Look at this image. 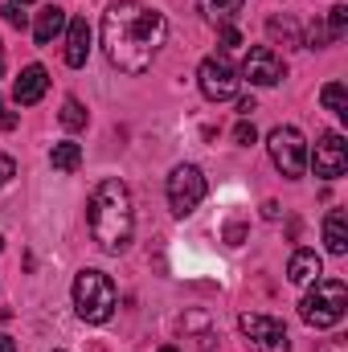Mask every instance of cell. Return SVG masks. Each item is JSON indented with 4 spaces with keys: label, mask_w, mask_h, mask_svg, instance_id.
<instances>
[{
    "label": "cell",
    "mask_w": 348,
    "mask_h": 352,
    "mask_svg": "<svg viewBox=\"0 0 348 352\" xmlns=\"http://www.w3.org/2000/svg\"><path fill=\"white\" fill-rule=\"evenodd\" d=\"M87 226L98 242V250L107 254H123L131 246V234H135V205H131V192L119 176H107L94 184L87 201Z\"/></svg>",
    "instance_id": "cell-2"
},
{
    "label": "cell",
    "mask_w": 348,
    "mask_h": 352,
    "mask_svg": "<svg viewBox=\"0 0 348 352\" xmlns=\"http://www.w3.org/2000/svg\"><path fill=\"white\" fill-rule=\"evenodd\" d=\"M164 41H168V16L140 0H115L102 12V54L123 74H144Z\"/></svg>",
    "instance_id": "cell-1"
},
{
    "label": "cell",
    "mask_w": 348,
    "mask_h": 352,
    "mask_svg": "<svg viewBox=\"0 0 348 352\" xmlns=\"http://www.w3.org/2000/svg\"><path fill=\"white\" fill-rule=\"evenodd\" d=\"M90 58V25L83 16H74V21H66V66H87Z\"/></svg>",
    "instance_id": "cell-12"
},
{
    "label": "cell",
    "mask_w": 348,
    "mask_h": 352,
    "mask_svg": "<svg viewBox=\"0 0 348 352\" xmlns=\"http://www.w3.org/2000/svg\"><path fill=\"white\" fill-rule=\"evenodd\" d=\"M242 238H246V226H242V221H230V226H226V242H230V246H242Z\"/></svg>",
    "instance_id": "cell-26"
},
{
    "label": "cell",
    "mask_w": 348,
    "mask_h": 352,
    "mask_svg": "<svg viewBox=\"0 0 348 352\" xmlns=\"http://www.w3.org/2000/svg\"><path fill=\"white\" fill-rule=\"evenodd\" d=\"M160 352H180V349H173V344H164V349H160Z\"/></svg>",
    "instance_id": "cell-34"
},
{
    "label": "cell",
    "mask_w": 348,
    "mask_h": 352,
    "mask_svg": "<svg viewBox=\"0 0 348 352\" xmlns=\"http://www.w3.org/2000/svg\"><path fill=\"white\" fill-rule=\"evenodd\" d=\"M74 311L87 324H107L115 316V283L102 270H78V278H74Z\"/></svg>",
    "instance_id": "cell-4"
},
{
    "label": "cell",
    "mask_w": 348,
    "mask_h": 352,
    "mask_svg": "<svg viewBox=\"0 0 348 352\" xmlns=\"http://www.w3.org/2000/svg\"><path fill=\"white\" fill-rule=\"evenodd\" d=\"M50 164H54L58 173H74V168L83 164V148H78V144H70V140H62V144H54Z\"/></svg>",
    "instance_id": "cell-17"
},
{
    "label": "cell",
    "mask_w": 348,
    "mask_h": 352,
    "mask_svg": "<svg viewBox=\"0 0 348 352\" xmlns=\"http://www.w3.org/2000/svg\"><path fill=\"white\" fill-rule=\"evenodd\" d=\"M8 4H17V8H25V4H33V0H8Z\"/></svg>",
    "instance_id": "cell-33"
},
{
    "label": "cell",
    "mask_w": 348,
    "mask_h": 352,
    "mask_svg": "<svg viewBox=\"0 0 348 352\" xmlns=\"http://www.w3.org/2000/svg\"><path fill=\"white\" fill-rule=\"evenodd\" d=\"M45 90H50V70L33 62V66H25L21 78L12 82V98H17V107H33V102H41Z\"/></svg>",
    "instance_id": "cell-11"
},
{
    "label": "cell",
    "mask_w": 348,
    "mask_h": 352,
    "mask_svg": "<svg viewBox=\"0 0 348 352\" xmlns=\"http://www.w3.org/2000/svg\"><path fill=\"white\" fill-rule=\"evenodd\" d=\"M234 140H238V144H242V148H250V144H254V140H259V131H254V123H250V119H242V123H238V127H234Z\"/></svg>",
    "instance_id": "cell-23"
},
{
    "label": "cell",
    "mask_w": 348,
    "mask_h": 352,
    "mask_svg": "<svg viewBox=\"0 0 348 352\" xmlns=\"http://www.w3.org/2000/svg\"><path fill=\"white\" fill-rule=\"evenodd\" d=\"M320 102H324L332 115H340V119H345V115H348V90H345V82H328V87L320 90Z\"/></svg>",
    "instance_id": "cell-18"
},
{
    "label": "cell",
    "mask_w": 348,
    "mask_h": 352,
    "mask_svg": "<svg viewBox=\"0 0 348 352\" xmlns=\"http://www.w3.org/2000/svg\"><path fill=\"white\" fill-rule=\"evenodd\" d=\"M0 115H4V102H0Z\"/></svg>",
    "instance_id": "cell-36"
},
{
    "label": "cell",
    "mask_w": 348,
    "mask_h": 352,
    "mask_svg": "<svg viewBox=\"0 0 348 352\" xmlns=\"http://www.w3.org/2000/svg\"><path fill=\"white\" fill-rule=\"evenodd\" d=\"M324 246H328V254H336V258L348 254V217H345V209H332V213L324 217Z\"/></svg>",
    "instance_id": "cell-15"
},
{
    "label": "cell",
    "mask_w": 348,
    "mask_h": 352,
    "mask_svg": "<svg viewBox=\"0 0 348 352\" xmlns=\"http://www.w3.org/2000/svg\"><path fill=\"white\" fill-rule=\"evenodd\" d=\"M164 192H168V209H173L176 217H188L205 201V176H201L197 164H176L173 173H168Z\"/></svg>",
    "instance_id": "cell-6"
},
{
    "label": "cell",
    "mask_w": 348,
    "mask_h": 352,
    "mask_svg": "<svg viewBox=\"0 0 348 352\" xmlns=\"http://www.w3.org/2000/svg\"><path fill=\"white\" fill-rule=\"evenodd\" d=\"M266 33H270V37H283L287 45H303V37H299V25H295V21H279V16H274V21L266 25Z\"/></svg>",
    "instance_id": "cell-20"
},
{
    "label": "cell",
    "mask_w": 348,
    "mask_h": 352,
    "mask_svg": "<svg viewBox=\"0 0 348 352\" xmlns=\"http://www.w3.org/2000/svg\"><path fill=\"white\" fill-rule=\"evenodd\" d=\"M303 45H307V50H324V45H332V37H328V29L316 21V25L307 29V41H303Z\"/></svg>",
    "instance_id": "cell-22"
},
{
    "label": "cell",
    "mask_w": 348,
    "mask_h": 352,
    "mask_svg": "<svg viewBox=\"0 0 348 352\" xmlns=\"http://www.w3.org/2000/svg\"><path fill=\"white\" fill-rule=\"evenodd\" d=\"M0 74H4V41H0Z\"/></svg>",
    "instance_id": "cell-32"
},
{
    "label": "cell",
    "mask_w": 348,
    "mask_h": 352,
    "mask_svg": "<svg viewBox=\"0 0 348 352\" xmlns=\"http://www.w3.org/2000/svg\"><path fill=\"white\" fill-rule=\"evenodd\" d=\"M242 4H246V0H201V12H205V21H213V25H230V21L242 12Z\"/></svg>",
    "instance_id": "cell-16"
},
{
    "label": "cell",
    "mask_w": 348,
    "mask_h": 352,
    "mask_svg": "<svg viewBox=\"0 0 348 352\" xmlns=\"http://www.w3.org/2000/svg\"><path fill=\"white\" fill-rule=\"evenodd\" d=\"M0 352H17V344H12V336H4V332H0Z\"/></svg>",
    "instance_id": "cell-31"
},
{
    "label": "cell",
    "mask_w": 348,
    "mask_h": 352,
    "mask_svg": "<svg viewBox=\"0 0 348 352\" xmlns=\"http://www.w3.org/2000/svg\"><path fill=\"white\" fill-rule=\"evenodd\" d=\"M197 87H201V94L209 102H230V98H238L242 78H238V70L226 58H205L201 70H197Z\"/></svg>",
    "instance_id": "cell-8"
},
{
    "label": "cell",
    "mask_w": 348,
    "mask_h": 352,
    "mask_svg": "<svg viewBox=\"0 0 348 352\" xmlns=\"http://www.w3.org/2000/svg\"><path fill=\"white\" fill-rule=\"evenodd\" d=\"M266 152H270V164L287 180H299V176L307 173V140L299 135V127H291V123L274 127L266 135Z\"/></svg>",
    "instance_id": "cell-5"
},
{
    "label": "cell",
    "mask_w": 348,
    "mask_h": 352,
    "mask_svg": "<svg viewBox=\"0 0 348 352\" xmlns=\"http://www.w3.org/2000/svg\"><path fill=\"white\" fill-rule=\"evenodd\" d=\"M54 352H62V349H54Z\"/></svg>",
    "instance_id": "cell-37"
},
{
    "label": "cell",
    "mask_w": 348,
    "mask_h": 352,
    "mask_svg": "<svg viewBox=\"0 0 348 352\" xmlns=\"http://www.w3.org/2000/svg\"><path fill=\"white\" fill-rule=\"evenodd\" d=\"M324 29H328V37H332V41H340V37H345V33H348V4H332V12H328V25H324Z\"/></svg>",
    "instance_id": "cell-21"
},
{
    "label": "cell",
    "mask_w": 348,
    "mask_h": 352,
    "mask_svg": "<svg viewBox=\"0 0 348 352\" xmlns=\"http://www.w3.org/2000/svg\"><path fill=\"white\" fill-rule=\"evenodd\" d=\"M58 119H62V127H66V131H83V127H87V107H83L78 98H66Z\"/></svg>",
    "instance_id": "cell-19"
},
{
    "label": "cell",
    "mask_w": 348,
    "mask_h": 352,
    "mask_svg": "<svg viewBox=\"0 0 348 352\" xmlns=\"http://www.w3.org/2000/svg\"><path fill=\"white\" fill-rule=\"evenodd\" d=\"M12 176H17V164H12V156H0V188H4Z\"/></svg>",
    "instance_id": "cell-27"
},
{
    "label": "cell",
    "mask_w": 348,
    "mask_h": 352,
    "mask_svg": "<svg viewBox=\"0 0 348 352\" xmlns=\"http://www.w3.org/2000/svg\"><path fill=\"white\" fill-rule=\"evenodd\" d=\"M12 127H17V115L4 111V115H0V131H12Z\"/></svg>",
    "instance_id": "cell-29"
},
{
    "label": "cell",
    "mask_w": 348,
    "mask_h": 352,
    "mask_svg": "<svg viewBox=\"0 0 348 352\" xmlns=\"http://www.w3.org/2000/svg\"><path fill=\"white\" fill-rule=\"evenodd\" d=\"M262 217H270V221H274V217H279V205H274V201H266V205H262Z\"/></svg>",
    "instance_id": "cell-30"
},
{
    "label": "cell",
    "mask_w": 348,
    "mask_h": 352,
    "mask_svg": "<svg viewBox=\"0 0 348 352\" xmlns=\"http://www.w3.org/2000/svg\"><path fill=\"white\" fill-rule=\"evenodd\" d=\"M238 78H246L250 87H279V82L287 78V62H283L270 45H254V50L246 54Z\"/></svg>",
    "instance_id": "cell-9"
},
{
    "label": "cell",
    "mask_w": 348,
    "mask_h": 352,
    "mask_svg": "<svg viewBox=\"0 0 348 352\" xmlns=\"http://www.w3.org/2000/svg\"><path fill=\"white\" fill-rule=\"evenodd\" d=\"M312 168H316V176H324V180L345 176V168H348V144H345V135H340V131H324V135L316 140Z\"/></svg>",
    "instance_id": "cell-10"
},
{
    "label": "cell",
    "mask_w": 348,
    "mask_h": 352,
    "mask_svg": "<svg viewBox=\"0 0 348 352\" xmlns=\"http://www.w3.org/2000/svg\"><path fill=\"white\" fill-rule=\"evenodd\" d=\"M221 45H226V50H238V45H242V33H238L234 25H221Z\"/></svg>",
    "instance_id": "cell-25"
},
{
    "label": "cell",
    "mask_w": 348,
    "mask_h": 352,
    "mask_svg": "<svg viewBox=\"0 0 348 352\" xmlns=\"http://www.w3.org/2000/svg\"><path fill=\"white\" fill-rule=\"evenodd\" d=\"M238 328L246 336V344L254 352H291V340H287V324L274 320V316H262V311H246L238 316Z\"/></svg>",
    "instance_id": "cell-7"
},
{
    "label": "cell",
    "mask_w": 348,
    "mask_h": 352,
    "mask_svg": "<svg viewBox=\"0 0 348 352\" xmlns=\"http://www.w3.org/2000/svg\"><path fill=\"white\" fill-rule=\"evenodd\" d=\"M348 311V287L340 278H316V287L299 303V320L307 328H336Z\"/></svg>",
    "instance_id": "cell-3"
},
{
    "label": "cell",
    "mask_w": 348,
    "mask_h": 352,
    "mask_svg": "<svg viewBox=\"0 0 348 352\" xmlns=\"http://www.w3.org/2000/svg\"><path fill=\"white\" fill-rule=\"evenodd\" d=\"M4 21H8L12 29H25V25H29V16H25L17 4H4Z\"/></svg>",
    "instance_id": "cell-24"
},
{
    "label": "cell",
    "mask_w": 348,
    "mask_h": 352,
    "mask_svg": "<svg viewBox=\"0 0 348 352\" xmlns=\"http://www.w3.org/2000/svg\"><path fill=\"white\" fill-rule=\"evenodd\" d=\"M320 274H324V263H320L316 250H295V254H291V263H287V278H291L295 287H307V283H316Z\"/></svg>",
    "instance_id": "cell-14"
},
{
    "label": "cell",
    "mask_w": 348,
    "mask_h": 352,
    "mask_svg": "<svg viewBox=\"0 0 348 352\" xmlns=\"http://www.w3.org/2000/svg\"><path fill=\"white\" fill-rule=\"evenodd\" d=\"M254 111H259V107H254V98H242V102H238V115H242V119H250Z\"/></svg>",
    "instance_id": "cell-28"
},
{
    "label": "cell",
    "mask_w": 348,
    "mask_h": 352,
    "mask_svg": "<svg viewBox=\"0 0 348 352\" xmlns=\"http://www.w3.org/2000/svg\"><path fill=\"white\" fill-rule=\"evenodd\" d=\"M0 250H4V238H0Z\"/></svg>",
    "instance_id": "cell-35"
},
{
    "label": "cell",
    "mask_w": 348,
    "mask_h": 352,
    "mask_svg": "<svg viewBox=\"0 0 348 352\" xmlns=\"http://www.w3.org/2000/svg\"><path fill=\"white\" fill-rule=\"evenodd\" d=\"M66 8H58V4H45L41 12H37V21H33V41L37 45H50L58 33H66Z\"/></svg>",
    "instance_id": "cell-13"
}]
</instances>
